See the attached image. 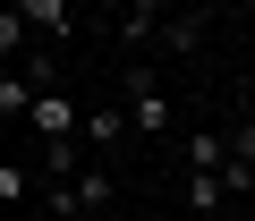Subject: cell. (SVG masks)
<instances>
[{"instance_id":"cell-3","label":"cell","mask_w":255,"mask_h":221,"mask_svg":"<svg viewBox=\"0 0 255 221\" xmlns=\"http://www.w3.org/2000/svg\"><path fill=\"white\" fill-rule=\"evenodd\" d=\"M77 110H85L77 94H60V85H43V94L26 102V128H34L43 145H51V136H77Z\"/></svg>"},{"instance_id":"cell-12","label":"cell","mask_w":255,"mask_h":221,"mask_svg":"<svg viewBox=\"0 0 255 221\" xmlns=\"http://www.w3.org/2000/svg\"><path fill=\"white\" fill-rule=\"evenodd\" d=\"M26 102H34V85L17 68H0V119H26Z\"/></svg>"},{"instance_id":"cell-4","label":"cell","mask_w":255,"mask_h":221,"mask_svg":"<svg viewBox=\"0 0 255 221\" xmlns=\"http://www.w3.org/2000/svg\"><path fill=\"white\" fill-rule=\"evenodd\" d=\"M77 145L119 153V145H128V110H94V102H85V110H77Z\"/></svg>"},{"instance_id":"cell-2","label":"cell","mask_w":255,"mask_h":221,"mask_svg":"<svg viewBox=\"0 0 255 221\" xmlns=\"http://www.w3.org/2000/svg\"><path fill=\"white\" fill-rule=\"evenodd\" d=\"M43 196H51V213H102V204L119 196V179H111V170H85V179H43Z\"/></svg>"},{"instance_id":"cell-9","label":"cell","mask_w":255,"mask_h":221,"mask_svg":"<svg viewBox=\"0 0 255 221\" xmlns=\"http://www.w3.org/2000/svg\"><path fill=\"white\" fill-rule=\"evenodd\" d=\"M77 162H85L77 136H51V145H43V179H77Z\"/></svg>"},{"instance_id":"cell-5","label":"cell","mask_w":255,"mask_h":221,"mask_svg":"<svg viewBox=\"0 0 255 221\" xmlns=\"http://www.w3.org/2000/svg\"><path fill=\"white\" fill-rule=\"evenodd\" d=\"M17 17H26V34H51V43L77 34V9H68V0H17Z\"/></svg>"},{"instance_id":"cell-7","label":"cell","mask_w":255,"mask_h":221,"mask_svg":"<svg viewBox=\"0 0 255 221\" xmlns=\"http://www.w3.org/2000/svg\"><path fill=\"white\" fill-rule=\"evenodd\" d=\"M196 43H204V17H196V9H179V17L153 26V51H196Z\"/></svg>"},{"instance_id":"cell-1","label":"cell","mask_w":255,"mask_h":221,"mask_svg":"<svg viewBox=\"0 0 255 221\" xmlns=\"http://www.w3.org/2000/svg\"><path fill=\"white\" fill-rule=\"evenodd\" d=\"M170 119H179V110H170V94L153 85V68L128 60V136H170Z\"/></svg>"},{"instance_id":"cell-16","label":"cell","mask_w":255,"mask_h":221,"mask_svg":"<svg viewBox=\"0 0 255 221\" xmlns=\"http://www.w3.org/2000/svg\"><path fill=\"white\" fill-rule=\"evenodd\" d=\"M0 221H9V204H0Z\"/></svg>"},{"instance_id":"cell-11","label":"cell","mask_w":255,"mask_h":221,"mask_svg":"<svg viewBox=\"0 0 255 221\" xmlns=\"http://www.w3.org/2000/svg\"><path fill=\"white\" fill-rule=\"evenodd\" d=\"M26 43H34V34H26V17H17V0H0V68H9Z\"/></svg>"},{"instance_id":"cell-15","label":"cell","mask_w":255,"mask_h":221,"mask_svg":"<svg viewBox=\"0 0 255 221\" xmlns=\"http://www.w3.org/2000/svg\"><path fill=\"white\" fill-rule=\"evenodd\" d=\"M187 221H213V213H187Z\"/></svg>"},{"instance_id":"cell-13","label":"cell","mask_w":255,"mask_h":221,"mask_svg":"<svg viewBox=\"0 0 255 221\" xmlns=\"http://www.w3.org/2000/svg\"><path fill=\"white\" fill-rule=\"evenodd\" d=\"M17 77H26V85H34V94H43V85H60V51H34V60H26V68H17Z\"/></svg>"},{"instance_id":"cell-17","label":"cell","mask_w":255,"mask_h":221,"mask_svg":"<svg viewBox=\"0 0 255 221\" xmlns=\"http://www.w3.org/2000/svg\"><path fill=\"white\" fill-rule=\"evenodd\" d=\"M247 94H255V77H247Z\"/></svg>"},{"instance_id":"cell-14","label":"cell","mask_w":255,"mask_h":221,"mask_svg":"<svg viewBox=\"0 0 255 221\" xmlns=\"http://www.w3.org/2000/svg\"><path fill=\"white\" fill-rule=\"evenodd\" d=\"M17 196H26V170H17V162H0V204H17Z\"/></svg>"},{"instance_id":"cell-6","label":"cell","mask_w":255,"mask_h":221,"mask_svg":"<svg viewBox=\"0 0 255 221\" xmlns=\"http://www.w3.org/2000/svg\"><path fill=\"white\" fill-rule=\"evenodd\" d=\"M162 17H170V0H119V43H153Z\"/></svg>"},{"instance_id":"cell-10","label":"cell","mask_w":255,"mask_h":221,"mask_svg":"<svg viewBox=\"0 0 255 221\" xmlns=\"http://www.w3.org/2000/svg\"><path fill=\"white\" fill-rule=\"evenodd\" d=\"M221 170H187V213H221Z\"/></svg>"},{"instance_id":"cell-8","label":"cell","mask_w":255,"mask_h":221,"mask_svg":"<svg viewBox=\"0 0 255 221\" xmlns=\"http://www.w3.org/2000/svg\"><path fill=\"white\" fill-rule=\"evenodd\" d=\"M179 153H187V170H221V153H230V145H221V128H187V145H179Z\"/></svg>"}]
</instances>
